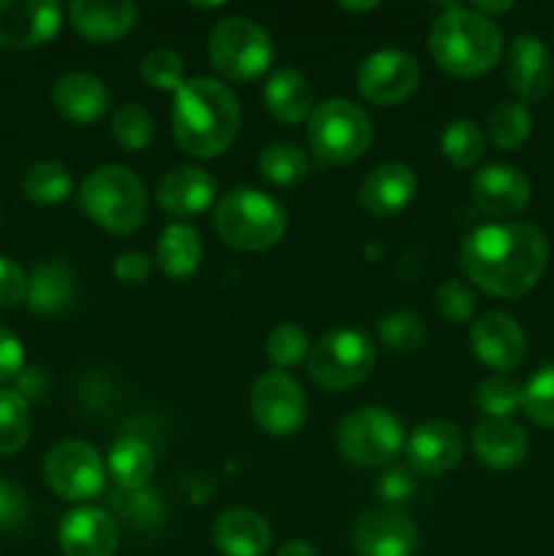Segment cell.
Listing matches in <instances>:
<instances>
[{"mask_svg": "<svg viewBox=\"0 0 554 556\" xmlns=\"http://www.w3.org/2000/svg\"><path fill=\"white\" fill-rule=\"evenodd\" d=\"M470 348L478 362L505 372V369H514L521 364L527 353V337L521 331L519 320L511 318L508 313L492 309V313H483L473 324Z\"/></svg>", "mask_w": 554, "mask_h": 556, "instance_id": "17", "label": "cell"}, {"mask_svg": "<svg viewBox=\"0 0 554 556\" xmlns=\"http://www.w3.org/2000/svg\"><path fill=\"white\" fill-rule=\"evenodd\" d=\"M435 307L443 318L465 324L476 313V293L465 280H445L435 293Z\"/></svg>", "mask_w": 554, "mask_h": 556, "instance_id": "41", "label": "cell"}, {"mask_svg": "<svg viewBox=\"0 0 554 556\" xmlns=\"http://www.w3.org/2000/svg\"><path fill=\"white\" fill-rule=\"evenodd\" d=\"M212 541L223 556H264L272 546V527L250 508H231L217 516Z\"/></svg>", "mask_w": 554, "mask_h": 556, "instance_id": "23", "label": "cell"}, {"mask_svg": "<svg viewBox=\"0 0 554 556\" xmlns=\"http://www.w3.org/2000/svg\"><path fill=\"white\" fill-rule=\"evenodd\" d=\"M473 11H478V14L489 16V14H503V11H511L514 9V3H476L470 5Z\"/></svg>", "mask_w": 554, "mask_h": 556, "instance_id": "48", "label": "cell"}, {"mask_svg": "<svg viewBox=\"0 0 554 556\" xmlns=\"http://www.w3.org/2000/svg\"><path fill=\"white\" fill-rule=\"evenodd\" d=\"M421 81V65L405 49H378L362 60L356 71V87L364 101L375 106H396L416 92Z\"/></svg>", "mask_w": 554, "mask_h": 556, "instance_id": "12", "label": "cell"}, {"mask_svg": "<svg viewBox=\"0 0 554 556\" xmlns=\"http://www.w3.org/2000/svg\"><path fill=\"white\" fill-rule=\"evenodd\" d=\"M378 497L383 500L386 505H402L413 497L416 492V483L407 476V470H386L383 476L378 478Z\"/></svg>", "mask_w": 554, "mask_h": 556, "instance_id": "44", "label": "cell"}, {"mask_svg": "<svg viewBox=\"0 0 554 556\" xmlns=\"http://www.w3.org/2000/svg\"><path fill=\"white\" fill-rule=\"evenodd\" d=\"M307 141L320 163L329 166L353 163L373 144V119L358 103L329 98L310 114Z\"/></svg>", "mask_w": 554, "mask_h": 556, "instance_id": "6", "label": "cell"}, {"mask_svg": "<svg viewBox=\"0 0 554 556\" xmlns=\"http://www.w3.org/2000/svg\"><path fill=\"white\" fill-rule=\"evenodd\" d=\"M43 476L58 497L71 503L96 500L106 486V465L90 443L63 440L54 445L43 462Z\"/></svg>", "mask_w": 554, "mask_h": 556, "instance_id": "10", "label": "cell"}, {"mask_svg": "<svg viewBox=\"0 0 554 556\" xmlns=\"http://www.w3.org/2000/svg\"><path fill=\"white\" fill-rule=\"evenodd\" d=\"M378 362L373 340L358 329H335L307 353L310 378L326 391H348L364 383Z\"/></svg>", "mask_w": 554, "mask_h": 556, "instance_id": "8", "label": "cell"}, {"mask_svg": "<svg viewBox=\"0 0 554 556\" xmlns=\"http://www.w3.org/2000/svg\"><path fill=\"white\" fill-rule=\"evenodd\" d=\"M418 193V179L411 166L389 161L375 166L358 190V204L373 217H394L413 204Z\"/></svg>", "mask_w": 554, "mask_h": 556, "instance_id": "20", "label": "cell"}, {"mask_svg": "<svg viewBox=\"0 0 554 556\" xmlns=\"http://www.w3.org/2000/svg\"><path fill=\"white\" fill-rule=\"evenodd\" d=\"M58 543L65 556H114L119 546V527L106 510L81 505L63 516Z\"/></svg>", "mask_w": 554, "mask_h": 556, "instance_id": "19", "label": "cell"}, {"mask_svg": "<svg viewBox=\"0 0 554 556\" xmlns=\"http://www.w3.org/2000/svg\"><path fill=\"white\" fill-rule=\"evenodd\" d=\"M429 52L445 74L470 79L494 68L503 54V33L492 16L478 14L470 5H454L432 22Z\"/></svg>", "mask_w": 554, "mask_h": 556, "instance_id": "3", "label": "cell"}, {"mask_svg": "<svg viewBox=\"0 0 554 556\" xmlns=\"http://www.w3.org/2000/svg\"><path fill=\"white\" fill-rule=\"evenodd\" d=\"M112 134L119 147L130 152H141L155 139V119L139 103H123L112 117Z\"/></svg>", "mask_w": 554, "mask_h": 556, "instance_id": "35", "label": "cell"}, {"mask_svg": "<svg viewBox=\"0 0 554 556\" xmlns=\"http://www.w3.org/2000/svg\"><path fill=\"white\" fill-rule=\"evenodd\" d=\"M521 410L538 427L554 429V362L527 380L521 389Z\"/></svg>", "mask_w": 554, "mask_h": 556, "instance_id": "36", "label": "cell"}, {"mask_svg": "<svg viewBox=\"0 0 554 556\" xmlns=\"http://www.w3.org/2000/svg\"><path fill=\"white\" fill-rule=\"evenodd\" d=\"M215 199V179L196 166H177L158 182V204L174 217H193L210 210Z\"/></svg>", "mask_w": 554, "mask_h": 556, "instance_id": "21", "label": "cell"}, {"mask_svg": "<svg viewBox=\"0 0 554 556\" xmlns=\"http://www.w3.org/2000/svg\"><path fill=\"white\" fill-rule=\"evenodd\" d=\"M264 103L280 123H302L315 109V90L297 68H277L264 87Z\"/></svg>", "mask_w": 554, "mask_h": 556, "instance_id": "26", "label": "cell"}, {"mask_svg": "<svg viewBox=\"0 0 554 556\" xmlns=\"http://www.w3.org/2000/svg\"><path fill=\"white\" fill-rule=\"evenodd\" d=\"M253 421L272 438H291L307 418V400L297 380L288 372H264L250 389Z\"/></svg>", "mask_w": 554, "mask_h": 556, "instance_id": "11", "label": "cell"}, {"mask_svg": "<svg viewBox=\"0 0 554 556\" xmlns=\"http://www.w3.org/2000/svg\"><path fill=\"white\" fill-rule=\"evenodd\" d=\"M79 210L103 231L134 233L147 217L144 185L130 168L101 166L81 182Z\"/></svg>", "mask_w": 554, "mask_h": 556, "instance_id": "4", "label": "cell"}, {"mask_svg": "<svg viewBox=\"0 0 554 556\" xmlns=\"http://www.w3.org/2000/svg\"><path fill=\"white\" fill-rule=\"evenodd\" d=\"M277 556H318L307 541H288L277 548Z\"/></svg>", "mask_w": 554, "mask_h": 556, "instance_id": "47", "label": "cell"}, {"mask_svg": "<svg viewBox=\"0 0 554 556\" xmlns=\"http://www.w3.org/2000/svg\"><path fill=\"white\" fill-rule=\"evenodd\" d=\"M505 81L521 103H538L554 87V60L538 36H516L505 52Z\"/></svg>", "mask_w": 554, "mask_h": 556, "instance_id": "14", "label": "cell"}, {"mask_svg": "<svg viewBox=\"0 0 554 556\" xmlns=\"http://www.w3.org/2000/svg\"><path fill=\"white\" fill-rule=\"evenodd\" d=\"M71 25L87 41H117L139 20V5L123 3H96V0H76L68 5Z\"/></svg>", "mask_w": 554, "mask_h": 556, "instance_id": "25", "label": "cell"}, {"mask_svg": "<svg viewBox=\"0 0 554 556\" xmlns=\"http://www.w3.org/2000/svg\"><path fill=\"white\" fill-rule=\"evenodd\" d=\"M52 101L65 119L79 125L98 123L109 109V90L96 74L71 71L52 87Z\"/></svg>", "mask_w": 554, "mask_h": 556, "instance_id": "22", "label": "cell"}, {"mask_svg": "<svg viewBox=\"0 0 554 556\" xmlns=\"http://www.w3.org/2000/svg\"><path fill=\"white\" fill-rule=\"evenodd\" d=\"M22 190L36 204H63L74 193V174L58 161H38L22 177Z\"/></svg>", "mask_w": 554, "mask_h": 556, "instance_id": "30", "label": "cell"}, {"mask_svg": "<svg viewBox=\"0 0 554 556\" xmlns=\"http://www.w3.org/2000/svg\"><path fill=\"white\" fill-rule=\"evenodd\" d=\"M487 134L500 150H516L532 134V117L521 101H500L487 114Z\"/></svg>", "mask_w": 554, "mask_h": 556, "instance_id": "31", "label": "cell"}, {"mask_svg": "<svg viewBox=\"0 0 554 556\" xmlns=\"http://www.w3.org/2000/svg\"><path fill=\"white\" fill-rule=\"evenodd\" d=\"M22 369H25V348L20 337L0 326V383L20 378Z\"/></svg>", "mask_w": 554, "mask_h": 556, "instance_id": "43", "label": "cell"}, {"mask_svg": "<svg viewBox=\"0 0 554 556\" xmlns=\"http://www.w3.org/2000/svg\"><path fill=\"white\" fill-rule=\"evenodd\" d=\"M407 465L424 476H443L451 467L459 465L465 456V434L456 424L427 421L418 429H413L411 438L405 440Z\"/></svg>", "mask_w": 554, "mask_h": 556, "instance_id": "18", "label": "cell"}, {"mask_svg": "<svg viewBox=\"0 0 554 556\" xmlns=\"http://www.w3.org/2000/svg\"><path fill=\"white\" fill-rule=\"evenodd\" d=\"M375 5H378V3H340V9H345V11H369V9H375Z\"/></svg>", "mask_w": 554, "mask_h": 556, "instance_id": "49", "label": "cell"}, {"mask_svg": "<svg viewBox=\"0 0 554 556\" xmlns=\"http://www.w3.org/2000/svg\"><path fill=\"white\" fill-rule=\"evenodd\" d=\"M150 269L152 261L147 258L144 253H136V250L117 255V261H114V277H117L123 286H139V282L147 280Z\"/></svg>", "mask_w": 554, "mask_h": 556, "instance_id": "45", "label": "cell"}, {"mask_svg": "<svg viewBox=\"0 0 554 556\" xmlns=\"http://www.w3.org/2000/svg\"><path fill=\"white\" fill-rule=\"evenodd\" d=\"M106 470L128 492H139L155 472V454L141 438H119L109 448Z\"/></svg>", "mask_w": 554, "mask_h": 556, "instance_id": "29", "label": "cell"}, {"mask_svg": "<svg viewBox=\"0 0 554 556\" xmlns=\"http://www.w3.org/2000/svg\"><path fill=\"white\" fill-rule=\"evenodd\" d=\"M76 280L58 261H43L27 277V307L38 315H58L74 304Z\"/></svg>", "mask_w": 554, "mask_h": 556, "instance_id": "27", "label": "cell"}, {"mask_svg": "<svg viewBox=\"0 0 554 556\" xmlns=\"http://www.w3.org/2000/svg\"><path fill=\"white\" fill-rule=\"evenodd\" d=\"M259 172L261 177L272 185H297L307 177L310 163H307V155H304L297 144L275 141V144L261 150Z\"/></svg>", "mask_w": 554, "mask_h": 556, "instance_id": "33", "label": "cell"}, {"mask_svg": "<svg viewBox=\"0 0 554 556\" xmlns=\"http://www.w3.org/2000/svg\"><path fill=\"white\" fill-rule=\"evenodd\" d=\"M60 25L63 5L52 0H0V47H41L58 36Z\"/></svg>", "mask_w": 554, "mask_h": 556, "instance_id": "13", "label": "cell"}, {"mask_svg": "<svg viewBox=\"0 0 554 556\" xmlns=\"http://www.w3.org/2000/svg\"><path fill=\"white\" fill-rule=\"evenodd\" d=\"M440 150H443L445 161L456 168L476 166L483 157L487 141H483L481 128L473 119H454L445 125L443 139H440Z\"/></svg>", "mask_w": 554, "mask_h": 556, "instance_id": "34", "label": "cell"}, {"mask_svg": "<svg viewBox=\"0 0 554 556\" xmlns=\"http://www.w3.org/2000/svg\"><path fill=\"white\" fill-rule=\"evenodd\" d=\"M172 130L179 150L193 157H217L239 130V101L231 87L193 76L174 92Z\"/></svg>", "mask_w": 554, "mask_h": 556, "instance_id": "2", "label": "cell"}, {"mask_svg": "<svg viewBox=\"0 0 554 556\" xmlns=\"http://www.w3.org/2000/svg\"><path fill=\"white\" fill-rule=\"evenodd\" d=\"M337 445L353 465L380 467L405 448V429L391 410L358 407L342 418Z\"/></svg>", "mask_w": 554, "mask_h": 556, "instance_id": "9", "label": "cell"}, {"mask_svg": "<svg viewBox=\"0 0 554 556\" xmlns=\"http://www.w3.org/2000/svg\"><path fill=\"white\" fill-rule=\"evenodd\" d=\"M416 546V525L396 508L367 510L353 527V548L358 556H413Z\"/></svg>", "mask_w": 554, "mask_h": 556, "instance_id": "15", "label": "cell"}, {"mask_svg": "<svg viewBox=\"0 0 554 556\" xmlns=\"http://www.w3.org/2000/svg\"><path fill=\"white\" fill-rule=\"evenodd\" d=\"M210 60L223 79L250 81L275 60V41L259 22L248 16H226L210 36Z\"/></svg>", "mask_w": 554, "mask_h": 556, "instance_id": "7", "label": "cell"}, {"mask_svg": "<svg viewBox=\"0 0 554 556\" xmlns=\"http://www.w3.org/2000/svg\"><path fill=\"white\" fill-rule=\"evenodd\" d=\"M549 261L546 237L530 223H492L467 233L459 250L462 271L473 286L500 299L530 291Z\"/></svg>", "mask_w": 554, "mask_h": 556, "instance_id": "1", "label": "cell"}, {"mask_svg": "<svg viewBox=\"0 0 554 556\" xmlns=\"http://www.w3.org/2000/svg\"><path fill=\"white\" fill-rule=\"evenodd\" d=\"M27 296V275L16 261L0 255V309L14 307Z\"/></svg>", "mask_w": 554, "mask_h": 556, "instance_id": "42", "label": "cell"}, {"mask_svg": "<svg viewBox=\"0 0 554 556\" xmlns=\"http://www.w3.org/2000/svg\"><path fill=\"white\" fill-rule=\"evenodd\" d=\"M27 503L20 486L0 481V527H14L25 519Z\"/></svg>", "mask_w": 554, "mask_h": 556, "instance_id": "46", "label": "cell"}, {"mask_svg": "<svg viewBox=\"0 0 554 556\" xmlns=\"http://www.w3.org/2000/svg\"><path fill=\"white\" fill-rule=\"evenodd\" d=\"M141 76L155 90L177 92L185 85V63L174 49L155 47L152 52H147L144 63H141Z\"/></svg>", "mask_w": 554, "mask_h": 556, "instance_id": "38", "label": "cell"}, {"mask_svg": "<svg viewBox=\"0 0 554 556\" xmlns=\"http://www.w3.org/2000/svg\"><path fill=\"white\" fill-rule=\"evenodd\" d=\"M201 237L193 226L188 223H172L163 228L161 242H158V266L163 275L172 280H185V277L196 275L201 266Z\"/></svg>", "mask_w": 554, "mask_h": 556, "instance_id": "28", "label": "cell"}, {"mask_svg": "<svg viewBox=\"0 0 554 556\" xmlns=\"http://www.w3.org/2000/svg\"><path fill=\"white\" fill-rule=\"evenodd\" d=\"M427 324L416 313L396 309L380 320V340L394 353H413L427 342Z\"/></svg>", "mask_w": 554, "mask_h": 556, "instance_id": "37", "label": "cell"}, {"mask_svg": "<svg viewBox=\"0 0 554 556\" xmlns=\"http://www.w3.org/2000/svg\"><path fill=\"white\" fill-rule=\"evenodd\" d=\"M476 405L487 418H511L521 407V389L511 378H489L478 386Z\"/></svg>", "mask_w": 554, "mask_h": 556, "instance_id": "40", "label": "cell"}, {"mask_svg": "<svg viewBox=\"0 0 554 556\" xmlns=\"http://www.w3.org/2000/svg\"><path fill=\"white\" fill-rule=\"evenodd\" d=\"M30 438V407L27 396L16 389H0V456L25 448Z\"/></svg>", "mask_w": 554, "mask_h": 556, "instance_id": "32", "label": "cell"}, {"mask_svg": "<svg viewBox=\"0 0 554 556\" xmlns=\"http://www.w3.org/2000/svg\"><path fill=\"white\" fill-rule=\"evenodd\" d=\"M310 353V342L307 334L299 329L297 324H280L269 331L266 337V356L275 367L282 369H291L302 362L304 356Z\"/></svg>", "mask_w": 554, "mask_h": 556, "instance_id": "39", "label": "cell"}, {"mask_svg": "<svg viewBox=\"0 0 554 556\" xmlns=\"http://www.w3.org/2000/svg\"><path fill=\"white\" fill-rule=\"evenodd\" d=\"M473 204L492 217H516L530 204V182L508 163H489L470 179Z\"/></svg>", "mask_w": 554, "mask_h": 556, "instance_id": "16", "label": "cell"}, {"mask_svg": "<svg viewBox=\"0 0 554 556\" xmlns=\"http://www.w3.org/2000/svg\"><path fill=\"white\" fill-rule=\"evenodd\" d=\"M527 432L511 418H483L473 432V451L478 462L492 470H511L525 462Z\"/></svg>", "mask_w": 554, "mask_h": 556, "instance_id": "24", "label": "cell"}, {"mask_svg": "<svg viewBox=\"0 0 554 556\" xmlns=\"http://www.w3.org/2000/svg\"><path fill=\"white\" fill-rule=\"evenodd\" d=\"M286 210L264 190L239 188L215 206V228L228 248L261 253L275 248L286 233Z\"/></svg>", "mask_w": 554, "mask_h": 556, "instance_id": "5", "label": "cell"}]
</instances>
